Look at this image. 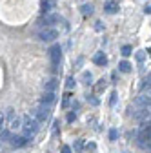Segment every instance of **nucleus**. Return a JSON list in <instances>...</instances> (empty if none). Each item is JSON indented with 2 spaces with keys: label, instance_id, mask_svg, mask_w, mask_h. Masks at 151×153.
<instances>
[{
  "label": "nucleus",
  "instance_id": "0eeeda50",
  "mask_svg": "<svg viewBox=\"0 0 151 153\" xmlns=\"http://www.w3.org/2000/svg\"><path fill=\"white\" fill-rule=\"evenodd\" d=\"M93 62H95L97 66H106V64H107V56H106L104 53H97L95 59H93Z\"/></svg>",
  "mask_w": 151,
  "mask_h": 153
},
{
  "label": "nucleus",
  "instance_id": "5701e85b",
  "mask_svg": "<svg viewBox=\"0 0 151 153\" xmlns=\"http://www.w3.org/2000/svg\"><path fill=\"white\" fill-rule=\"evenodd\" d=\"M69 97H71V95H64V100H62V106H67V104H69Z\"/></svg>",
  "mask_w": 151,
  "mask_h": 153
},
{
  "label": "nucleus",
  "instance_id": "4be33fe9",
  "mask_svg": "<svg viewBox=\"0 0 151 153\" xmlns=\"http://www.w3.org/2000/svg\"><path fill=\"white\" fill-rule=\"evenodd\" d=\"M146 88L149 89V75H147V79H144V80H142V89H146Z\"/></svg>",
  "mask_w": 151,
  "mask_h": 153
},
{
  "label": "nucleus",
  "instance_id": "9d476101",
  "mask_svg": "<svg viewBox=\"0 0 151 153\" xmlns=\"http://www.w3.org/2000/svg\"><path fill=\"white\" fill-rule=\"evenodd\" d=\"M56 86H58V82H56L55 79H51V80H47V82L44 84V89H46V91H55Z\"/></svg>",
  "mask_w": 151,
  "mask_h": 153
},
{
  "label": "nucleus",
  "instance_id": "b1692460",
  "mask_svg": "<svg viewBox=\"0 0 151 153\" xmlns=\"http://www.w3.org/2000/svg\"><path fill=\"white\" fill-rule=\"evenodd\" d=\"M66 86H67V88H73V86H75V80L71 79V76H69V79H67V82H66Z\"/></svg>",
  "mask_w": 151,
  "mask_h": 153
},
{
  "label": "nucleus",
  "instance_id": "2eb2a0df",
  "mask_svg": "<svg viewBox=\"0 0 151 153\" xmlns=\"http://www.w3.org/2000/svg\"><path fill=\"white\" fill-rule=\"evenodd\" d=\"M58 20H60V18L56 16V15H47V16L44 18V22H46V24H53V22H58Z\"/></svg>",
  "mask_w": 151,
  "mask_h": 153
},
{
  "label": "nucleus",
  "instance_id": "1a4fd4ad",
  "mask_svg": "<svg viewBox=\"0 0 151 153\" xmlns=\"http://www.w3.org/2000/svg\"><path fill=\"white\" fill-rule=\"evenodd\" d=\"M55 100V91H46L42 95V104H51Z\"/></svg>",
  "mask_w": 151,
  "mask_h": 153
},
{
  "label": "nucleus",
  "instance_id": "f8f14e48",
  "mask_svg": "<svg viewBox=\"0 0 151 153\" xmlns=\"http://www.w3.org/2000/svg\"><path fill=\"white\" fill-rule=\"evenodd\" d=\"M106 13H109V15H113V13H117L118 11V6L115 4V2H109V4H106Z\"/></svg>",
  "mask_w": 151,
  "mask_h": 153
},
{
  "label": "nucleus",
  "instance_id": "f03ea898",
  "mask_svg": "<svg viewBox=\"0 0 151 153\" xmlns=\"http://www.w3.org/2000/svg\"><path fill=\"white\" fill-rule=\"evenodd\" d=\"M33 117L38 120V122H44L47 117H49V104H40V106H36L33 109Z\"/></svg>",
  "mask_w": 151,
  "mask_h": 153
},
{
  "label": "nucleus",
  "instance_id": "393cba45",
  "mask_svg": "<svg viewBox=\"0 0 151 153\" xmlns=\"http://www.w3.org/2000/svg\"><path fill=\"white\" fill-rule=\"evenodd\" d=\"M104 88H106V80H100V84L97 86V89H98V91H102Z\"/></svg>",
  "mask_w": 151,
  "mask_h": 153
},
{
  "label": "nucleus",
  "instance_id": "6e6552de",
  "mask_svg": "<svg viewBox=\"0 0 151 153\" xmlns=\"http://www.w3.org/2000/svg\"><path fill=\"white\" fill-rule=\"evenodd\" d=\"M137 119H140V120H146V119H149V106H144V108H140V109H138V113H137Z\"/></svg>",
  "mask_w": 151,
  "mask_h": 153
},
{
  "label": "nucleus",
  "instance_id": "39448f33",
  "mask_svg": "<svg viewBox=\"0 0 151 153\" xmlns=\"http://www.w3.org/2000/svg\"><path fill=\"white\" fill-rule=\"evenodd\" d=\"M55 38H58V33H56L55 29H44L40 33V40H44V42H51V40H55Z\"/></svg>",
  "mask_w": 151,
  "mask_h": 153
},
{
  "label": "nucleus",
  "instance_id": "20e7f679",
  "mask_svg": "<svg viewBox=\"0 0 151 153\" xmlns=\"http://www.w3.org/2000/svg\"><path fill=\"white\" fill-rule=\"evenodd\" d=\"M60 46L58 44H55L51 49H49V55H51V62H53V66H55V69L58 68V64H60Z\"/></svg>",
  "mask_w": 151,
  "mask_h": 153
},
{
  "label": "nucleus",
  "instance_id": "4468645a",
  "mask_svg": "<svg viewBox=\"0 0 151 153\" xmlns=\"http://www.w3.org/2000/svg\"><path fill=\"white\" fill-rule=\"evenodd\" d=\"M20 126H22V120H20V117H13V119H11V126H9L11 129H18Z\"/></svg>",
  "mask_w": 151,
  "mask_h": 153
},
{
  "label": "nucleus",
  "instance_id": "423d86ee",
  "mask_svg": "<svg viewBox=\"0 0 151 153\" xmlns=\"http://www.w3.org/2000/svg\"><path fill=\"white\" fill-rule=\"evenodd\" d=\"M27 144V137H11V146L13 148H22Z\"/></svg>",
  "mask_w": 151,
  "mask_h": 153
},
{
  "label": "nucleus",
  "instance_id": "bb28decb",
  "mask_svg": "<svg viewBox=\"0 0 151 153\" xmlns=\"http://www.w3.org/2000/svg\"><path fill=\"white\" fill-rule=\"evenodd\" d=\"M115 102H117V93H113L111 95V106H115Z\"/></svg>",
  "mask_w": 151,
  "mask_h": 153
},
{
  "label": "nucleus",
  "instance_id": "f3484780",
  "mask_svg": "<svg viewBox=\"0 0 151 153\" xmlns=\"http://www.w3.org/2000/svg\"><path fill=\"white\" fill-rule=\"evenodd\" d=\"M82 13L84 15H93V6L91 4H84L82 6Z\"/></svg>",
  "mask_w": 151,
  "mask_h": 153
},
{
  "label": "nucleus",
  "instance_id": "cd10ccee",
  "mask_svg": "<svg viewBox=\"0 0 151 153\" xmlns=\"http://www.w3.org/2000/svg\"><path fill=\"white\" fill-rule=\"evenodd\" d=\"M4 120H6V115H4V113H0V128H2V124H4Z\"/></svg>",
  "mask_w": 151,
  "mask_h": 153
},
{
  "label": "nucleus",
  "instance_id": "412c9836",
  "mask_svg": "<svg viewBox=\"0 0 151 153\" xmlns=\"http://www.w3.org/2000/svg\"><path fill=\"white\" fill-rule=\"evenodd\" d=\"M82 148H84V142H82V140H77V144H75V149H77V151H82Z\"/></svg>",
  "mask_w": 151,
  "mask_h": 153
},
{
  "label": "nucleus",
  "instance_id": "dca6fc26",
  "mask_svg": "<svg viewBox=\"0 0 151 153\" xmlns=\"http://www.w3.org/2000/svg\"><path fill=\"white\" fill-rule=\"evenodd\" d=\"M82 80H84V84H91V80H93V75H91L89 71H84V73H82Z\"/></svg>",
  "mask_w": 151,
  "mask_h": 153
},
{
  "label": "nucleus",
  "instance_id": "ddd939ff",
  "mask_svg": "<svg viewBox=\"0 0 151 153\" xmlns=\"http://www.w3.org/2000/svg\"><path fill=\"white\" fill-rule=\"evenodd\" d=\"M118 69H120L122 73H129V71H131V64H129L127 60H122V62L118 64Z\"/></svg>",
  "mask_w": 151,
  "mask_h": 153
},
{
  "label": "nucleus",
  "instance_id": "aec40b11",
  "mask_svg": "<svg viewBox=\"0 0 151 153\" xmlns=\"http://www.w3.org/2000/svg\"><path fill=\"white\" fill-rule=\"evenodd\" d=\"M87 100L93 104V106H98V99H95V97H93V95H89V97H87Z\"/></svg>",
  "mask_w": 151,
  "mask_h": 153
},
{
  "label": "nucleus",
  "instance_id": "c85d7f7f",
  "mask_svg": "<svg viewBox=\"0 0 151 153\" xmlns=\"http://www.w3.org/2000/svg\"><path fill=\"white\" fill-rule=\"evenodd\" d=\"M62 153H71V148H69V146H64V148H62Z\"/></svg>",
  "mask_w": 151,
  "mask_h": 153
},
{
  "label": "nucleus",
  "instance_id": "6ab92c4d",
  "mask_svg": "<svg viewBox=\"0 0 151 153\" xmlns=\"http://www.w3.org/2000/svg\"><path fill=\"white\" fill-rule=\"evenodd\" d=\"M117 137H118V131H117V129H111L109 139H111V140H117Z\"/></svg>",
  "mask_w": 151,
  "mask_h": 153
},
{
  "label": "nucleus",
  "instance_id": "a211bd4d",
  "mask_svg": "<svg viewBox=\"0 0 151 153\" xmlns=\"http://www.w3.org/2000/svg\"><path fill=\"white\" fill-rule=\"evenodd\" d=\"M131 53H133V48H131V46H124V48H122V55H124V56H129Z\"/></svg>",
  "mask_w": 151,
  "mask_h": 153
},
{
  "label": "nucleus",
  "instance_id": "9b49d317",
  "mask_svg": "<svg viewBox=\"0 0 151 153\" xmlns=\"http://www.w3.org/2000/svg\"><path fill=\"white\" fill-rule=\"evenodd\" d=\"M137 104H138L140 108H144V106H149V95H140V97L137 99Z\"/></svg>",
  "mask_w": 151,
  "mask_h": 153
},
{
  "label": "nucleus",
  "instance_id": "f257e3e1",
  "mask_svg": "<svg viewBox=\"0 0 151 153\" xmlns=\"http://www.w3.org/2000/svg\"><path fill=\"white\" fill-rule=\"evenodd\" d=\"M38 126H40V122L36 120L35 117H26L24 119V122H22V129H24V133H26V137L29 139V137H33L36 131H38Z\"/></svg>",
  "mask_w": 151,
  "mask_h": 153
},
{
  "label": "nucleus",
  "instance_id": "7ed1b4c3",
  "mask_svg": "<svg viewBox=\"0 0 151 153\" xmlns=\"http://www.w3.org/2000/svg\"><path fill=\"white\" fill-rule=\"evenodd\" d=\"M138 144H140V148L149 149V122L142 126V133L138 137Z\"/></svg>",
  "mask_w": 151,
  "mask_h": 153
},
{
  "label": "nucleus",
  "instance_id": "c756f323",
  "mask_svg": "<svg viewBox=\"0 0 151 153\" xmlns=\"http://www.w3.org/2000/svg\"><path fill=\"white\" fill-rule=\"evenodd\" d=\"M144 11H146V13H147V15H149V13H151V6H149V4H147V6H146V7H144Z\"/></svg>",
  "mask_w": 151,
  "mask_h": 153
},
{
  "label": "nucleus",
  "instance_id": "a878e982",
  "mask_svg": "<svg viewBox=\"0 0 151 153\" xmlns=\"http://www.w3.org/2000/svg\"><path fill=\"white\" fill-rule=\"evenodd\" d=\"M0 139H9V131H2L0 133Z\"/></svg>",
  "mask_w": 151,
  "mask_h": 153
}]
</instances>
